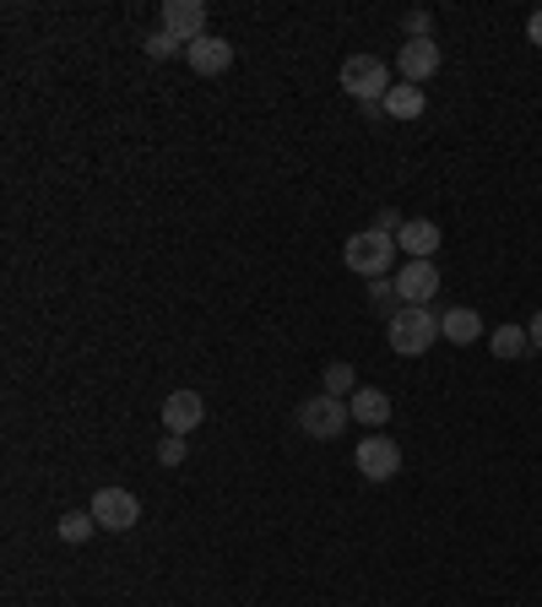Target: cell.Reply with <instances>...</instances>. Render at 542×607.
Instances as JSON below:
<instances>
[{
    "mask_svg": "<svg viewBox=\"0 0 542 607\" xmlns=\"http://www.w3.org/2000/svg\"><path fill=\"white\" fill-rule=\"evenodd\" d=\"M386 342H391V353H402V358H423V353L440 342V315H434L429 304H402V310L386 321Z\"/></svg>",
    "mask_w": 542,
    "mask_h": 607,
    "instance_id": "cell-1",
    "label": "cell"
},
{
    "mask_svg": "<svg viewBox=\"0 0 542 607\" xmlns=\"http://www.w3.org/2000/svg\"><path fill=\"white\" fill-rule=\"evenodd\" d=\"M337 82H342V93H353L358 104H386V93L397 87V82H391V66H386L380 55H347L337 71Z\"/></svg>",
    "mask_w": 542,
    "mask_h": 607,
    "instance_id": "cell-2",
    "label": "cell"
},
{
    "mask_svg": "<svg viewBox=\"0 0 542 607\" xmlns=\"http://www.w3.org/2000/svg\"><path fill=\"white\" fill-rule=\"evenodd\" d=\"M342 261H347V271H358V277H386L391 271V261H397V239L391 234H380V228H364V234H353L347 245H342Z\"/></svg>",
    "mask_w": 542,
    "mask_h": 607,
    "instance_id": "cell-3",
    "label": "cell"
},
{
    "mask_svg": "<svg viewBox=\"0 0 542 607\" xmlns=\"http://www.w3.org/2000/svg\"><path fill=\"white\" fill-rule=\"evenodd\" d=\"M293 423H299V434H310V440H337L342 429L353 423V407L342 402V397H332V391H321V397L299 402Z\"/></svg>",
    "mask_w": 542,
    "mask_h": 607,
    "instance_id": "cell-4",
    "label": "cell"
},
{
    "mask_svg": "<svg viewBox=\"0 0 542 607\" xmlns=\"http://www.w3.org/2000/svg\"><path fill=\"white\" fill-rule=\"evenodd\" d=\"M353 467H358V477H369V483H391V477L402 473V445L391 440V434H364L358 440V451H353Z\"/></svg>",
    "mask_w": 542,
    "mask_h": 607,
    "instance_id": "cell-5",
    "label": "cell"
},
{
    "mask_svg": "<svg viewBox=\"0 0 542 607\" xmlns=\"http://www.w3.org/2000/svg\"><path fill=\"white\" fill-rule=\"evenodd\" d=\"M87 510H93V521L104 532H131L136 521H141V499H136L131 488H98Z\"/></svg>",
    "mask_w": 542,
    "mask_h": 607,
    "instance_id": "cell-6",
    "label": "cell"
},
{
    "mask_svg": "<svg viewBox=\"0 0 542 607\" xmlns=\"http://www.w3.org/2000/svg\"><path fill=\"white\" fill-rule=\"evenodd\" d=\"M440 66H445V55H440L434 39H406L402 50H397V71H402V82H412V87H423Z\"/></svg>",
    "mask_w": 542,
    "mask_h": 607,
    "instance_id": "cell-7",
    "label": "cell"
},
{
    "mask_svg": "<svg viewBox=\"0 0 542 607\" xmlns=\"http://www.w3.org/2000/svg\"><path fill=\"white\" fill-rule=\"evenodd\" d=\"M163 33L180 44L206 39V6L202 0H163Z\"/></svg>",
    "mask_w": 542,
    "mask_h": 607,
    "instance_id": "cell-8",
    "label": "cell"
},
{
    "mask_svg": "<svg viewBox=\"0 0 542 607\" xmlns=\"http://www.w3.org/2000/svg\"><path fill=\"white\" fill-rule=\"evenodd\" d=\"M206 423L202 391H169L163 397V434H196Z\"/></svg>",
    "mask_w": 542,
    "mask_h": 607,
    "instance_id": "cell-9",
    "label": "cell"
},
{
    "mask_svg": "<svg viewBox=\"0 0 542 607\" xmlns=\"http://www.w3.org/2000/svg\"><path fill=\"white\" fill-rule=\"evenodd\" d=\"M397 293H402V304H434L440 267H434V261H402V267H397Z\"/></svg>",
    "mask_w": 542,
    "mask_h": 607,
    "instance_id": "cell-10",
    "label": "cell"
},
{
    "mask_svg": "<svg viewBox=\"0 0 542 607\" xmlns=\"http://www.w3.org/2000/svg\"><path fill=\"white\" fill-rule=\"evenodd\" d=\"M185 61H191L196 76H223V71L234 66V44L217 39V33H206V39H196V44H185Z\"/></svg>",
    "mask_w": 542,
    "mask_h": 607,
    "instance_id": "cell-11",
    "label": "cell"
},
{
    "mask_svg": "<svg viewBox=\"0 0 542 607\" xmlns=\"http://www.w3.org/2000/svg\"><path fill=\"white\" fill-rule=\"evenodd\" d=\"M440 223H429V217H406L402 234H397V250H406V261H434V250H440Z\"/></svg>",
    "mask_w": 542,
    "mask_h": 607,
    "instance_id": "cell-12",
    "label": "cell"
},
{
    "mask_svg": "<svg viewBox=\"0 0 542 607\" xmlns=\"http://www.w3.org/2000/svg\"><path fill=\"white\" fill-rule=\"evenodd\" d=\"M440 337L456 342V347H473L483 337V315H477L473 304H456V310H445L440 315Z\"/></svg>",
    "mask_w": 542,
    "mask_h": 607,
    "instance_id": "cell-13",
    "label": "cell"
},
{
    "mask_svg": "<svg viewBox=\"0 0 542 607\" xmlns=\"http://www.w3.org/2000/svg\"><path fill=\"white\" fill-rule=\"evenodd\" d=\"M353 418H358V423H369V429H386V423H391V397H386V391H353Z\"/></svg>",
    "mask_w": 542,
    "mask_h": 607,
    "instance_id": "cell-14",
    "label": "cell"
},
{
    "mask_svg": "<svg viewBox=\"0 0 542 607\" xmlns=\"http://www.w3.org/2000/svg\"><path fill=\"white\" fill-rule=\"evenodd\" d=\"M423 104H429V98H423V87H412V82H397V87L386 93V115H391V120H418Z\"/></svg>",
    "mask_w": 542,
    "mask_h": 607,
    "instance_id": "cell-15",
    "label": "cell"
},
{
    "mask_svg": "<svg viewBox=\"0 0 542 607\" xmlns=\"http://www.w3.org/2000/svg\"><path fill=\"white\" fill-rule=\"evenodd\" d=\"M488 347H494V358H527V353H532V337H527V326H499V332L488 337Z\"/></svg>",
    "mask_w": 542,
    "mask_h": 607,
    "instance_id": "cell-16",
    "label": "cell"
},
{
    "mask_svg": "<svg viewBox=\"0 0 542 607\" xmlns=\"http://www.w3.org/2000/svg\"><path fill=\"white\" fill-rule=\"evenodd\" d=\"M369 310H375V315H386V321H391V315L402 310V293H397V277H375V282H369Z\"/></svg>",
    "mask_w": 542,
    "mask_h": 607,
    "instance_id": "cell-17",
    "label": "cell"
},
{
    "mask_svg": "<svg viewBox=\"0 0 542 607\" xmlns=\"http://www.w3.org/2000/svg\"><path fill=\"white\" fill-rule=\"evenodd\" d=\"M93 532H98L93 510H71V516H61V542H76V548H82Z\"/></svg>",
    "mask_w": 542,
    "mask_h": 607,
    "instance_id": "cell-18",
    "label": "cell"
},
{
    "mask_svg": "<svg viewBox=\"0 0 542 607\" xmlns=\"http://www.w3.org/2000/svg\"><path fill=\"white\" fill-rule=\"evenodd\" d=\"M326 391L332 397H353L358 391V369L353 364H326Z\"/></svg>",
    "mask_w": 542,
    "mask_h": 607,
    "instance_id": "cell-19",
    "label": "cell"
},
{
    "mask_svg": "<svg viewBox=\"0 0 542 607\" xmlns=\"http://www.w3.org/2000/svg\"><path fill=\"white\" fill-rule=\"evenodd\" d=\"M402 28H406V39H434V11L429 6H412L402 17Z\"/></svg>",
    "mask_w": 542,
    "mask_h": 607,
    "instance_id": "cell-20",
    "label": "cell"
},
{
    "mask_svg": "<svg viewBox=\"0 0 542 607\" xmlns=\"http://www.w3.org/2000/svg\"><path fill=\"white\" fill-rule=\"evenodd\" d=\"M141 50H147V55H152V61H169V55H180V50H185V44H180V39H169V33H163V28H158V33H147V44H141Z\"/></svg>",
    "mask_w": 542,
    "mask_h": 607,
    "instance_id": "cell-21",
    "label": "cell"
},
{
    "mask_svg": "<svg viewBox=\"0 0 542 607\" xmlns=\"http://www.w3.org/2000/svg\"><path fill=\"white\" fill-rule=\"evenodd\" d=\"M158 462H163V467H180V462H185V434H163V440H158Z\"/></svg>",
    "mask_w": 542,
    "mask_h": 607,
    "instance_id": "cell-22",
    "label": "cell"
},
{
    "mask_svg": "<svg viewBox=\"0 0 542 607\" xmlns=\"http://www.w3.org/2000/svg\"><path fill=\"white\" fill-rule=\"evenodd\" d=\"M527 39L542 50V11H532V17H527Z\"/></svg>",
    "mask_w": 542,
    "mask_h": 607,
    "instance_id": "cell-23",
    "label": "cell"
},
{
    "mask_svg": "<svg viewBox=\"0 0 542 607\" xmlns=\"http://www.w3.org/2000/svg\"><path fill=\"white\" fill-rule=\"evenodd\" d=\"M527 337H532V353H542V310L532 315V326H527Z\"/></svg>",
    "mask_w": 542,
    "mask_h": 607,
    "instance_id": "cell-24",
    "label": "cell"
}]
</instances>
